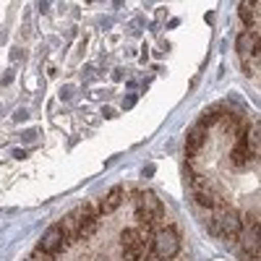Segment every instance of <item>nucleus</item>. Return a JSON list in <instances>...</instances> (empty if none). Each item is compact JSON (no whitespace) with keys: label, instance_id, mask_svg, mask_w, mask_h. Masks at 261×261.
<instances>
[{"label":"nucleus","instance_id":"5","mask_svg":"<svg viewBox=\"0 0 261 261\" xmlns=\"http://www.w3.org/2000/svg\"><path fill=\"white\" fill-rule=\"evenodd\" d=\"M63 248H65V238H63L60 225L47 227V232L42 235V241H39V251H42V253H50V256H55V253H60Z\"/></svg>","mask_w":261,"mask_h":261},{"label":"nucleus","instance_id":"1","mask_svg":"<svg viewBox=\"0 0 261 261\" xmlns=\"http://www.w3.org/2000/svg\"><path fill=\"white\" fill-rule=\"evenodd\" d=\"M209 230H212V235H220V238H225V241H230V243H238V241H241V235H243V220L238 217L235 209L222 204V206L212 209V214H209Z\"/></svg>","mask_w":261,"mask_h":261},{"label":"nucleus","instance_id":"4","mask_svg":"<svg viewBox=\"0 0 261 261\" xmlns=\"http://www.w3.org/2000/svg\"><path fill=\"white\" fill-rule=\"evenodd\" d=\"M99 209L94 204H84L76 209V220H79V232H76V241H89V238L97 232L99 227Z\"/></svg>","mask_w":261,"mask_h":261},{"label":"nucleus","instance_id":"10","mask_svg":"<svg viewBox=\"0 0 261 261\" xmlns=\"http://www.w3.org/2000/svg\"><path fill=\"white\" fill-rule=\"evenodd\" d=\"M217 120H220V107H212V110H206L204 113V118H201V128H206V125H214Z\"/></svg>","mask_w":261,"mask_h":261},{"label":"nucleus","instance_id":"6","mask_svg":"<svg viewBox=\"0 0 261 261\" xmlns=\"http://www.w3.org/2000/svg\"><path fill=\"white\" fill-rule=\"evenodd\" d=\"M123 199H125V188L123 186H113L110 191H107V196L99 201V214H113L120 204H123Z\"/></svg>","mask_w":261,"mask_h":261},{"label":"nucleus","instance_id":"8","mask_svg":"<svg viewBox=\"0 0 261 261\" xmlns=\"http://www.w3.org/2000/svg\"><path fill=\"white\" fill-rule=\"evenodd\" d=\"M238 8H241V18H243V24L251 29V27L256 24V21H258V3H248V0H246V3H241Z\"/></svg>","mask_w":261,"mask_h":261},{"label":"nucleus","instance_id":"9","mask_svg":"<svg viewBox=\"0 0 261 261\" xmlns=\"http://www.w3.org/2000/svg\"><path fill=\"white\" fill-rule=\"evenodd\" d=\"M144 256H146V241L123 248V261H141Z\"/></svg>","mask_w":261,"mask_h":261},{"label":"nucleus","instance_id":"3","mask_svg":"<svg viewBox=\"0 0 261 261\" xmlns=\"http://www.w3.org/2000/svg\"><path fill=\"white\" fill-rule=\"evenodd\" d=\"M178 251H180V238L172 227H162V230L154 232V238H151V253L157 258L170 261V258L178 256Z\"/></svg>","mask_w":261,"mask_h":261},{"label":"nucleus","instance_id":"2","mask_svg":"<svg viewBox=\"0 0 261 261\" xmlns=\"http://www.w3.org/2000/svg\"><path fill=\"white\" fill-rule=\"evenodd\" d=\"M134 204H136V220L149 230V227H154L160 220H162V204H160V199L151 191H141V193H136V199H134Z\"/></svg>","mask_w":261,"mask_h":261},{"label":"nucleus","instance_id":"7","mask_svg":"<svg viewBox=\"0 0 261 261\" xmlns=\"http://www.w3.org/2000/svg\"><path fill=\"white\" fill-rule=\"evenodd\" d=\"M204 141H206V128L193 125L191 134H188V141H186V151H188V154H196V151L204 146Z\"/></svg>","mask_w":261,"mask_h":261}]
</instances>
